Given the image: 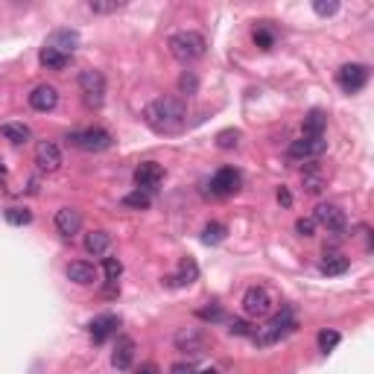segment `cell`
<instances>
[{
	"mask_svg": "<svg viewBox=\"0 0 374 374\" xmlns=\"http://www.w3.org/2000/svg\"><path fill=\"white\" fill-rule=\"evenodd\" d=\"M143 120L158 135H175L185 126V106L182 100H173V96H158L143 108Z\"/></svg>",
	"mask_w": 374,
	"mask_h": 374,
	"instance_id": "obj_1",
	"label": "cell"
},
{
	"mask_svg": "<svg viewBox=\"0 0 374 374\" xmlns=\"http://www.w3.org/2000/svg\"><path fill=\"white\" fill-rule=\"evenodd\" d=\"M296 328H299L296 313H292L289 307H284V310H281L278 316H272V319L264 324V328H257V331L252 333V339H254L257 348H269V345H275V343H281L284 336H289Z\"/></svg>",
	"mask_w": 374,
	"mask_h": 374,
	"instance_id": "obj_2",
	"label": "cell"
},
{
	"mask_svg": "<svg viewBox=\"0 0 374 374\" xmlns=\"http://www.w3.org/2000/svg\"><path fill=\"white\" fill-rule=\"evenodd\" d=\"M167 47H170L173 59H178V62L187 64V62H196V59L205 56L208 41H205V36H199V32L185 29V32H173L170 41H167Z\"/></svg>",
	"mask_w": 374,
	"mask_h": 374,
	"instance_id": "obj_3",
	"label": "cell"
},
{
	"mask_svg": "<svg viewBox=\"0 0 374 374\" xmlns=\"http://www.w3.org/2000/svg\"><path fill=\"white\" fill-rule=\"evenodd\" d=\"M68 143H73L76 150H82V152H103L115 143V138H111L106 129H82V132H71Z\"/></svg>",
	"mask_w": 374,
	"mask_h": 374,
	"instance_id": "obj_4",
	"label": "cell"
},
{
	"mask_svg": "<svg viewBox=\"0 0 374 374\" xmlns=\"http://www.w3.org/2000/svg\"><path fill=\"white\" fill-rule=\"evenodd\" d=\"M243 310L254 319H266L275 310V299L266 287H249L246 296H243Z\"/></svg>",
	"mask_w": 374,
	"mask_h": 374,
	"instance_id": "obj_5",
	"label": "cell"
},
{
	"mask_svg": "<svg viewBox=\"0 0 374 374\" xmlns=\"http://www.w3.org/2000/svg\"><path fill=\"white\" fill-rule=\"evenodd\" d=\"M368 76H371L368 64H357V62H354V64H343V68H339L336 82H339V88H343L345 94H357V91L366 88Z\"/></svg>",
	"mask_w": 374,
	"mask_h": 374,
	"instance_id": "obj_6",
	"label": "cell"
},
{
	"mask_svg": "<svg viewBox=\"0 0 374 374\" xmlns=\"http://www.w3.org/2000/svg\"><path fill=\"white\" fill-rule=\"evenodd\" d=\"M79 91L85 94L88 106H103V100H106V76L100 71H94V68L82 71L79 73Z\"/></svg>",
	"mask_w": 374,
	"mask_h": 374,
	"instance_id": "obj_7",
	"label": "cell"
},
{
	"mask_svg": "<svg viewBox=\"0 0 374 374\" xmlns=\"http://www.w3.org/2000/svg\"><path fill=\"white\" fill-rule=\"evenodd\" d=\"M313 222L324 225V229L333 231V234H343V231H345V225H348V217H345V210L339 208V205H333V202H322V205H316Z\"/></svg>",
	"mask_w": 374,
	"mask_h": 374,
	"instance_id": "obj_8",
	"label": "cell"
},
{
	"mask_svg": "<svg viewBox=\"0 0 374 374\" xmlns=\"http://www.w3.org/2000/svg\"><path fill=\"white\" fill-rule=\"evenodd\" d=\"M175 348L178 351H185V354H190V357H199V354H205V348H208V333L202 331V328H182L175 333Z\"/></svg>",
	"mask_w": 374,
	"mask_h": 374,
	"instance_id": "obj_9",
	"label": "cell"
},
{
	"mask_svg": "<svg viewBox=\"0 0 374 374\" xmlns=\"http://www.w3.org/2000/svg\"><path fill=\"white\" fill-rule=\"evenodd\" d=\"M240 185H243L240 170L222 167V170H217L214 178H210V193H214V196H234V193L240 190Z\"/></svg>",
	"mask_w": 374,
	"mask_h": 374,
	"instance_id": "obj_10",
	"label": "cell"
},
{
	"mask_svg": "<svg viewBox=\"0 0 374 374\" xmlns=\"http://www.w3.org/2000/svg\"><path fill=\"white\" fill-rule=\"evenodd\" d=\"M161 182H164V167H161V164H155V161H143V164H138V170H135L138 190L152 193V190L161 187Z\"/></svg>",
	"mask_w": 374,
	"mask_h": 374,
	"instance_id": "obj_11",
	"label": "cell"
},
{
	"mask_svg": "<svg viewBox=\"0 0 374 374\" xmlns=\"http://www.w3.org/2000/svg\"><path fill=\"white\" fill-rule=\"evenodd\" d=\"M324 150H328V141L324 138H299L289 143V158H319Z\"/></svg>",
	"mask_w": 374,
	"mask_h": 374,
	"instance_id": "obj_12",
	"label": "cell"
},
{
	"mask_svg": "<svg viewBox=\"0 0 374 374\" xmlns=\"http://www.w3.org/2000/svg\"><path fill=\"white\" fill-rule=\"evenodd\" d=\"M36 164L44 170V173H56L62 167V152H59V146L50 143V141H41L36 146Z\"/></svg>",
	"mask_w": 374,
	"mask_h": 374,
	"instance_id": "obj_13",
	"label": "cell"
},
{
	"mask_svg": "<svg viewBox=\"0 0 374 374\" xmlns=\"http://www.w3.org/2000/svg\"><path fill=\"white\" fill-rule=\"evenodd\" d=\"M135 360V339L132 336H117L115 354H111V363H115L117 371H129Z\"/></svg>",
	"mask_w": 374,
	"mask_h": 374,
	"instance_id": "obj_14",
	"label": "cell"
},
{
	"mask_svg": "<svg viewBox=\"0 0 374 374\" xmlns=\"http://www.w3.org/2000/svg\"><path fill=\"white\" fill-rule=\"evenodd\" d=\"M56 229H59V234H64V237L79 234V229H82V214H79L76 208H62V210H56Z\"/></svg>",
	"mask_w": 374,
	"mask_h": 374,
	"instance_id": "obj_15",
	"label": "cell"
},
{
	"mask_svg": "<svg viewBox=\"0 0 374 374\" xmlns=\"http://www.w3.org/2000/svg\"><path fill=\"white\" fill-rule=\"evenodd\" d=\"M47 47H53V50L71 56L76 47H79V32L76 29H56L50 32V38H47Z\"/></svg>",
	"mask_w": 374,
	"mask_h": 374,
	"instance_id": "obj_16",
	"label": "cell"
},
{
	"mask_svg": "<svg viewBox=\"0 0 374 374\" xmlns=\"http://www.w3.org/2000/svg\"><path fill=\"white\" fill-rule=\"evenodd\" d=\"M117 316H111V313H103V316H96L91 324H88V331H91V339H94V343L96 345H100V343H106V339L111 336V333H115L117 331Z\"/></svg>",
	"mask_w": 374,
	"mask_h": 374,
	"instance_id": "obj_17",
	"label": "cell"
},
{
	"mask_svg": "<svg viewBox=\"0 0 374 374\" xmlns=\"http://www.w3.org/2000/svg\"><path fill=\"white\" fill-rule=\"evenodd\" d=\"M56 103H59V91L53 85H38V88H32V94H29V106L36 111H53Z\"/></svg>",
	"mask_w": 374,
	"mask_h": 374,
	"instance_id": "obj_18",
	"label": "cell"
},
{
	"mask_svg": "<svg viewBox=\"0 0 374 374\" xmlns=\"http://www.w3.org/2000/svg\"><path fill=\"white\" fill-rule=\"evenodd\" d=\"M324 129H328V115L322 108H310L304 115V138H324Z\"/></svg>",
	"mask_w": 374,
	"mask_h": 374,
	"instance_id": "obj_19",
	"label": "cell"
},
{
	"mask_svg": "<svg viewBox=\"0 0 374 374\" xmlns=\"http://www.w3.org/2000/svg\"><path fill=\"white\" fill-rule=\"evenodd\" d=\"M68 278H71L73 284H79V287H91V284L96 281V269H94V264L76 260V264L68 266Z\"/></svg>",
	"mask_w": 374,
	"mask_h": 374,
	"instance_id": "obj_20",
	"label": "cell"
},
{
	"mask_svg": "<svg viewBox=\"0 0 374 374\" xmlns=\"http://www.w3.org/2000/svg\"><path fill=\"white\" fill-rule=\"evenodd\" d=\"M196 278H199V266L193 264L190 257H185L182 264H178V275L167 278V284H173V287H187V284H193Z\"/></svg>",
	"mask_w": 374,
	"mask_h": 374,
	"instance_id": "obj_21",
	"label": "cell"
},
{
	"mask_svg": "<svg viewBox=\"0 0 374 374\" xmlns=\"http://www.w3.org/2000/svg\"><path fill=\"white\" fill-rule=\"evenodd\" d=\"M38 62L44 64L47 71H64L71 64V56H64V53H59V50H53V47H41V53H38Z\"/></svg>",
	"mask_w": 374,
	"mask_h": 374,
	"instance_id": "obj_22",
	"label": "cell"
},
{
	"mask_svg": "<svg viewBox=\"0 0 374 374\" xmlns=\"http://www.w3.org/2000/svg\"><path fill=\"white\" fill-rule=\"evenodd\" d=\"M108 246H111V234L108 231H91L88 237H85V252L88 254H106L108 252Z\"/></svg>",
	"mask_w": 374,
	"mask_h": 374,
	"instance_id": "obj_23",
	"label": "cell"
},
{
	"mask_svg": "<svg viewBox=\"0 0 374 374\" xmlns=\"http://www.w3.org/2000/svg\"><path fill=\"white\" fill-rule=\"evenodd\" d=\"M345 269H348V257L345 254L324 249V264H322V272L324 275H343Z\"/></svg>",
	"mask_w": 374,
	"mask_h": 374,
	"instance_id": "obj_24",
	"label": "cell"
},
{
	"mask_svg": "<svg viewBox=\"0 0 374 374\" xmlns=\"http://www.w3.org/2000/svg\"><path fill=\"white\" fill-rule=\"evenodd\" d=\"M0 135H3L6 141H12V143H27L32 138L29 126H24V123H3L0 126Z\"/></svg>",
	"mask_w": 374,
	"mask_h": 374,
	"instance_id": "obj_25",
	"label": "cell"
},
{
	"mask_svg": "<svg viewBox=\"0 0 374 374\" xmlns=\"http://www.w3.org/2000/svg\"><path fill=\"white\" fill-rule=\"evenodd\" d=\"M225 237H229V229H225L222 222H208L202 229V243H208V246H217Z\"/></svg>",
	"mask_w": 374,
	"mask_h": 374,
	"instance_id": "obj_26",
	"label": "cell"
},
{
	"mask_svg": "<svg viewBox=\"0 0 374 374\" xmlns=\"http://www.w3.org/2000/svg\"><path fill=\"white\" fill-rule=\"evenodd\" d=\"M123 205H126V208H135V210H146V208L152 205V193L132 190V193H126V196H123Z\"/></svg>",
	"mask_w": 374,
	"mask_h": 374,
	"instance_id": "obj_27",
	"label": "cell"
},
{
	"mask_svg": "<svg viewBox=\"0 0 374 374\" xmlns=\"http://www.w3.org/2000/svg\"><path fill=\"white\" fill-rule=\"evenodd\" d=\"M252 38H254V44L260 47V50H269V47L275 44V32H272V27L264 21V24L254 27V36H252Z\"/></svg>",
	"mask_w": 374,
	"mask_h": 374,
	"instance_id": "obj_28",
	"label": "cell"
},
{
	"mask_svg": "<svg viewBox=\"0 0 374 374\" xmlns=\"http://www.w3.org/2000/svg\"><path fill=\"white\" fill-rule=\"evenodd\" d=\"M339 339H343V336H339V331H328V328L319 331V336H316L319 351H322V354H331V351L339 345Z\"/></svg>",
	"mask_w": 374,
	"mask_h": 374,
	"instance_id": "obj_29",
	"label": "cell"
},
{
	"mask_svg": "<svg viewBox=\"0 0 374 374\" xmlns=\"http://www.w3.org/2000/svg\"><path fill=\"white\" fill-rule=\"evenodd\" d=\"M301 182H304V190L307 193H322L324 190V175L319 173V170H304V178H301Z\"/></svg>",
	"mask_w": 374,
	"mask_h": 374,
	"instance_id": "obj_30",
	"label": "cell"
},
{
	"mask_svg": "<svg viewBox=\"0 0 374 374\" xmlns=\"http://www.w3.org/2000/svg\"><path fill=\"white\" fill-rule=\"evenodd\" d=\"M178 91H182L185 96H193L199 91V79H196V73L193 71H185L182 73V79H178Z\"/></svg>",
	"mask_w": 374,
	"mask_h": 374,
	"instance_id": "obj_31",
	"label": "cell"
},
{
	"mask_svg": "<svg viewBox=\"0 0 374 374\" xmlns=\"http://www.w3.org/2000/svg\"><path fill=\"white\" fill-rule=\"evenodd\" d=\"M126 3H120V0H108V3H103V0H91L88 9L96 12V15H111V12H120Z\"/></svg>",
	"mask_w": 374,
	"mask_h": 374,
	"instance_id": "obj_32",
	"label": "cell"
},
{
	"mask_svg": "<svg viewBox=\"0 0 374 374\" xmlns=\"http://www.w3.org/2000/svg\"><path fill=\"white\" fill-rule=\"evenodd\" d=\"M6 222H12V225H29L32 214L27 208H6Z\"/></svg>",
	"mask_w": 374,
	"mask_h": 374,
	"instance_id": "obj_33",
	"label": "cell"
},
{
	"mask_svg": "<svg viewBox=\"0 0 374 374\" xmlns=\"http://www.w3.org/2000/svg\"><path fill=\"white\" fill-rule=\"evenodd\" d=\"M237 143H240V132H237V129H225V132L217 135V146H220V150H234Z\"/></svg>",
	"mask_w": 374,
	"mask_h": 374,
	"instance_id": "obj_34",
	"label": "cell"
},
{
	"mask_svg": "<svg viewBox=\"0 0 374 374\" xmlns=\"http://www.w3.org/2000/svg\"><path fill=\"white\" fill-rule=\"evenodd\" d=\"M103 272H106V281H117L123 275V264L117 257H106L103 260Z\"/></svg>",
	"mask_w": 374,
	"mask_h": 374,
	"instance_id": "obj_35",
	"label": "cell"
},
{
	"mask_svg": "<svg viewBox=\"0 0 374 374\" xmlns=\"http://www.w3.org/2000/svg\"><path fill=\"white\" fill-rule=\"evenodd\" d=\"M229 333H231V336H252L254 331H252V324H249L246 319H231V322H229Z\"/></svg>",
	"mask_w": 374,
	"mask_h": 374,
	"instance_id": "obj_36",
	"label": "cell"
},
{
	"mask_svg": "<svg viewBox=\"0 0 374 374\" xmlns=\"http://www.w3.org/2000/svg\"><path fill=\"white\" fill-rule=\"evenodd\" d=\"M336 9H339L336 0H328V3H324V0H316L313 3V12L319 15V18H331V15H336Z\"/></svg>",
	"mask_w": 374,
	"mask_h": 374,
	"instance_id": "obj_37",
	"label": "cell"
},
{
	"mask_svg": "<svg viewBox=\"0 0 374 374\" xmlns=\"http://www.w3.org/2000/svg\"><path fill=\"white\" fill-rule=\"evenodd\" d=\"M196 316H199V319H205V322H222V319H225L222 307H217V304H210V307H202V310H199Z\"/></svg>",
	"mask_w": 374,
	"mask_h": 374,
	"instance_id": "obj_38",
	"label": "cell"
},
{
	"mask_svg": "<svg viewBox=\"0 0 374 374\" xmlns=\"http://www.w3.org/2000/svg\"><path fill=\"white\" fill-rule=\"evenodd\" d=\"M296 231H299L301 237H313V231H316V222H313V220H304V217H301V220L296 222Z\"/></svg>",
	"mask_w": 374,
	"mask_h": 374,
	"instance_id": "obj_39",
	"label": "cell"
},
{
	"mask_svg": "<svg viewBox=\"0 0 374 374\" xmlns=\"http://www.w3.org/2000/svg\"><path fill=\"white\" fill-rule=\"evenodd\" d=\"M278 202L287 205V208L292 205V196H289V190H287V187H278Z\"/></svg>",
	"mask_w": 374,
	"mask_h": 374,
	"instance_id": "obj_40",
	"label": "cell"
},
{
	"mask_svg": "<svg viewBox=\"0 0 374 374\" xmlns=\"http://www.w3.org/2000/svg\"><path fill=\"white\" fill-rule=\"evenodd\" d=\"M173 374H196V371H193V366H185V363H175V366H173Z\"/></svg>",
	"mask_w": 374,
	"mask_h": 374,
	"instance_id": "obj_41",
	"label": "cell"
},
{
	"mask_svg": "<svg viewBox=\"0 0 374 374\" xmlns=\"http://www.w3.org/2000/svg\"><path fill=\"white\" fill-rule=\"evenodd\" d=\"M138 374H161V371H158V366H155V363H146V366H141V368H138Z\"/></svg>",
	"mask_w": 374,
	"mask_h": 374,
	"instance_id": "obj_42",
	"label": "cell"
},
{
	"mask_svg": "<svg viewBox=\"0 0 374 374\" xmlns=\"http://www.w3.org/2000/svg\"><path fill=\"white\" fill-rule=\"evenodd\" d=\"M0 175H6V167H3V158H0Z\"/></svg>",
	"mask_w": 374,
	"mask_h": 374,
	"instance_id": "obj_43",
	"label": "cell"
}]
</instances>
